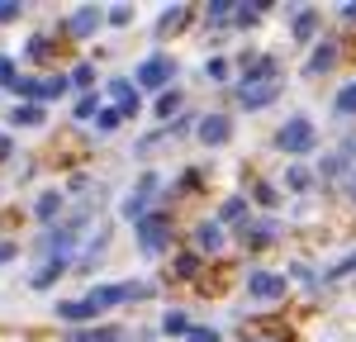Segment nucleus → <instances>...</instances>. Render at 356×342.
Returning <instances> with one entry per match:
<instances>
[{
	"instance_id": "2eb2a0df",
	"label": "nucleus",
	"mask_w": 356,
	"mask_h": 342,
	"mask_svg": "<svg viewBox=\"0 0 356 342\" xmlns=\"http://www.w3.org/2000/svg\"><path fill=\"white\" fill-rule=\"evenodd\" d=\"M290 28H295V38H314V28H318V15H314V10H300Z\"/></svg>"
},
{
	"instance_id": "c85d7f7f",
	"label": "nucleus",
	"mask_w": 356,
	"mask_h": 342,
	"mask_svg": "<svg viewBox=\"0 0 356 342\" xmlns=\"http://www.w3.org/2000/svg\"><path fill=\"white\" fill-rule=\"evenodd\" d=\"M186 342H219V333H214V328H191Z\"/></svg>"
},
{
	"instance_id": "72a5a7b5",
	"label": "nucleus",
	"mask_w": 356,
	"mask_h": 342,
	"mask_svg": "<svg viewBox=\"0 0 356 342\" xmlns=\"http://www.w3.org/2000/svg\"><path fill=\"white\" fill-rule=\"evenodd\" d=\"M10 147H15V142H10V133H0V162L10 157Z\"/></svg>"
},
{
	"instance_id": "bb28decb",
	"label": "nucleus",
	"mask_w": 356,
	"mask_h": 342,
	"mask_svg": "<svg viewBox=\"0 0 356 342\" xmlns=\"http://www.w3.org/2000/svg\"><path fill=\"white\" fill-rule=\"evenodd\" d=\"M166 333H191V323H186V314H166V323H162Z\"/></svg>"
},
{
	"instance_id": "aec40b11",
	"label": "nucleus",
	"mask_w": 356,
	"mask_h": 342,
	"mask_svg": "<svg viewBox=\"0 0 356 342\" xmlns=\"http://www.w3.org/2000/svg\"><path fill=\"white\" fill-rule=\"evenodd\" d=\"M261 15H266V5H233V19L238 24H257Z\"/></svg>"
},
{
	"instance_id": "9d476101",
	"label": "nucleus",
	"mask_w": 356,
	"mask_h": 342,
	"mask_svg": "<svg viewBox=\"0 0 356 342\" xmlns=\"http://www.w3.org/2000/svg\"><path fill=\"white\" fill-rule=\"evenodd\" d=\"M223 224H247V200H243V195L223 200V209H219V228H223Z\"/></svg>"
},
{
	"instance_id": "cd10ccee",
	"label": "nucleus",
	"mask_w": 356,
	"mask_h": 342,
	"mask_svg": "<svg viewBox=\"0 0 356 342\" xmlns=\"http://www.w3.org/2000/svg\"><path fill=\"white\" fill-rule=\"evenodd\" d=\"M19 81V72H15V62L10 57H0V86H15Z\"/></svg>"
},
{
	"instance_id": "393cba45",
	"label": "nucleus",
	"mask_w": 356,
	"mask_h": 342,
	"mask_svg": "<svg viewBox=\"0 0 356 342\" xmlns=\"http://www.w3.org/2000/svg\"><path fill=\"white\" fill-rule=\"evenodd\" d=\"M337 114H356V86H347V90L337 95Z\"/></svg>"
},
{
	"instance_id": "a878e982",
	"label": "nucleus",
	"mask_w": 356,
	"mask_h": 342,
	"mask_svg": "<svg viewBox=\"0 0 356 342\" xmlns=\"http://www.w3.org/2000/svg\"><path fill=\"white\" fill-rule=\"evenodd\" d=\"M209 15H214V24H228V19H233V5H228V0H214Z\"/></svg>"
},
{
	"instance_id": "7c9ffc66",
	"label": "nucleus",
	"mask_w": 356,
	"mask_h": 342,
	"mask_svg": "<svg viewBox=\"0 0 356 342\" xmlns=\"http://www.w3.org/2000/svg\"><path fill=\"white\" fill-rule=\"evenodd\" d=\"M67 81H72V86H90V81H95V72H90V67H76Z\"/></svg>"
},
{
	"instance_id": "1a4fd4ad",
	"label": "nucleus",
	"mask_w": 356,
	"mask_h": 342,
	"mask_svg": "<svg viewBox=\"0 0 356 342\" xmlns=\"http://www.w3.org/2000/svg\"><path fill=\"white\" fill-rule=\"evenodd\" d=\"M110 95L119 100V105H114L119 114H134V110H138V86H134V81H114Z\"/></svg>"
},
{
	"instance_id": "f8f14e48",
	"label": "nucleus",
	"mask_w": 356,
	"mask_h": 342,
	"mask_svg": "<svg viewBox=\"0 0 356 342\" xmlns=\"http://www.w3.org/2000/svg\"><path fill=\"white\" fill-rule=\"evenodd\" d=\"M10 124H19V129H33V124H43V105H19V110L10 114Z\"/></svg>"
},
{
	"instance_id": "4be33fe9",
	"label": "nucleus",
	"mask_w": 356,
	"mask_h": 342,
	"mask_svg": "<svg viewBox=\"0 0 356 342\" xmlns=\"http://www.w3.org/2000/svg\"><path fill=\"white\" fill-rule=\"evenodd\" d=\"M119 124H124V114H119V110H100V114H95V129H105V133L119 129Z\"/></svg>"
},
{
	"instance_id": "39448f33",
	"label": "nucleus",
	"mask_w": 356,
	"mask_h": 342,
	"mask_svg": "<svg viewBox=\"0 0 356 342\" xmlns=\"http://www.w3.org/2000/svg\"><path fill=\"white\" fill-rule=\"evenodd\" d=\"M247 295H252V300H280V295H285V276H275V271H257V276L247 281Z\"/></svg>"
},
{
	"instance_id": "6e6552de",
	"label": "nucleus",
	"mask_w": 356,
	"mask_h": 342,
	"mask_svg": "<svg viewBox=\"0 0 356 342\" xmlns=\"http://www.w3.org/2000/svg\"><path fill=\"white\" fill-rule=\"evenodd\" d=\"M152 190H157V176H143V186H138L134 195H129V204H124V219H143V204H147Z\"/></svg>"
},
{
	"instance_id": "e433bc0d",
	"label": "nucleus",
	"mask_w": 356,
	"mask_h": 342,
	"mask_svg": "<svg viewBox=\"0 0 356 342\" xmlns=\"http://www.w3.org/2000/svg\"><path fill=\"white\" fill-rule=\"evenodd\" d=\"M352 195H356V181H352Z\"/></svg>"
},
{
	"instance_id": "423d86ee",
	"label": "nucleus",
	"mask_w": 356,
	"mask_h": 342,
	"mask_svg": "<svg viewBox=\"0 0 356 342\" xmlns=\"http://www.w3.org/2000/svg\"><path fill=\"white\" fill-rule=\"evenodd\" d=\"M67 28H72L76 38H90V33L100 28V10H90V5H81V10H72V15H67Z\"/></svg>"
},
{
	"instance_id": "7ed1b4c3",
	"label": "nucleus",
	"mask_w": 356,
	"mask_h": 342,
	"mask_svg": "<svg viewBox=\"0 0 356 342\" xmlns=\"http://www.w3.org/2000/svg\"><path fill=\"white\" fill-rule=\"evenodd\" d=\"M171 243V228H166V219H138V247L147 256H157Z\"/></svg>"
},
{
	"instance_id": "0eeeda50",
	"label": "nucleus",
	"mask_w": 356,
	"mask_h": 342,
	"mask_svg": "<svg viewBox=\"0 0 356 342\" xmlns=\"http://www.w3.org/2000/svg\"><path fill=\"white\" fill-rule=\"evenodd\" d=\"M228 133H233V124H228V114H209V119H200V138L209 142V147H214V142H223Z\"/></svg>"
},
{
	"instance_id": "6ab92c4d",
	"label": "nucleus",
	"mask_w": 356,
	"mask_h": 342,
	"mask_svg": "<svg viewBox=\"0 0 356 342\" xmlns=\"http://www.w3.org/2000/svg\"><path fill=\"white\" fill-rule=\"evenodd\" d=\"M10 90H15V95H24V100H43V81H33V76H19Z\"/></svg>"
},
{
	"instance_id": "c756f323",
	"label": "nucleus",
	"mask_w": 356,
	"mask_h": 342,
	"mask_svg": "<svg viewBox=\"0 0 356 342\" xmlns=\"http://www.w3.org/2000/svg\"><path fill=\"white\" fill-rule=\"evenodd\" d=\"M129 19H134V10H129V5H114V10H110V24H114V28L129 24Z\"/></svg>"
},
{
	"instance_id": "20e7f679",
	"label": "nucleus",
	"mask_w": 356,
	"mask_h": 342,
	"mask_svg": "<svg viewBox=\"0 0 356 342\" xmlns=\"http://www.w3.org/2000/svg\"><path fill=\"white\" fill-rule=\"evenodd\" d=\"M275 90H280L275 76H252V81H243V105L247 110H261V105L275 100Z\"/></svg>"
},
{
	"instance_id": "b1692460",
	"label": "nucleus",
	"mask_w": 356,
	"mask_h": 342,
	"mask_svg": "<svg viewBox=\"0 0 356 342\" xmlns=\"http://www.w3.org/2000/svg\"><path fill=\"white\" fill-rule=\"evenodd\" d=\"M67 76H48V81H43V100H53V95H62V90H67Z\"/></svg>"
},
{
	"instance_id": "9b49d317",
	"label": "nucleus",
	"mask_w": 356,
	"mask_h": 342,
	"mask_svg": "<svg viewBox=\"0 0 356 342\" xmlns=\"http://www.w3.org/2000/svg\"><path fill=\"white\" fill-rule=\"evenodd\" d=\"M285 186H290V190H309V186H314V171L304 167V162H295V167L285 171Z\"/></svg>"
},
{
	"instance_id": "ddd939ff",
	"label": "nucleus",
	"mask_w": 356,
	"mask_h": 342,
	"mask_svg": "<svg viewBox=\"0 0 356 342\" xmlns=\"http://www.w3.org/2000/svg\"><path fill=\"white\" fill-rule=\"evenodd\" d=\"M57 209H62V195H57V190H48V195H38V209H33V214H38L43 224H53Z\"/></svg>"
},
{
	"instance_id": "4468645a",
	"label": "nucleus",
	"mask_w": 356,
	"mask_h": 342,
	"mask_svg": "<svg viewBox=\"0 0 356 342\" xmlns=\"http://www.w3.org/2000/svg\"><path fill=\"white\" fill-rule=\"evenodd\" d=\"M57 314H62V318H76V323H81V318H95V314H100V309H95V300H81V304L72 300V304H62V309H57Z\"/></svg>"
},
{
	"instance_id": "f3484780",
	"label": "nucleus",
	"mask_w": 356,
	"mask_h": 342,
	"mask_svg": "<svg viewBox=\"0 0 356 342\" xmlns=\"http://www.w3.org/2000/svg\"><path fill=\"white\" fill-rule=\"evenodd\" d=\"M332 57H337V48H332V43H318V53H314V62H309V72H314V76H318V72H328Z\"/></svg>"
},
{
	"instance_id": "f257e3e1",
	"label": "nucleus",
	"mask_w": 356,
	"mask_h": 342,
	"mask_svg": "<svg viewBox=\"0 0 356 342\" xmlns=\"http://www.w3.org/2000/svg\"><path fill=\"white\" fill-rule=\"evenodd\" d=\"M171 81H176V62L171 57H147L143 67H138V86H147V90H171Z\"/></svg>"
},
{
	"instance_id": "f03ea898",
	"label": "nucleus",
	"mask_w": 356,
	"mask_h": 342,
	"mask_svg": "<svg viewBox=\"0 0 356 342\" xmlns=\"http://www.w3.org/2000/svg\"><path fill=\"white\" fill-rule=\"evenodd\" d=\"M275 147H280V152H309V147H314V124H309V119H290V124L275 133Z\"/></svg>"
},
{
	"instance_id": "473e14b6",
	"label": "nucleus",
	"mask_w": 356,
	"mask_h": 342,
	"mask_svg": "<svg viewBox=\"0 0 356 342\" xmlns=\"http://www.w3.org/2000/svg\"><path fill=\"white\" fill-rule=\"evenodd\" d=\"M209 76H214V81H223V76H228V62H219V57H214V62H209Z\"/></svg>"
},
{
	"instance_id": "412c9836",
	"label": "nucleus",
	"mask_w": 356,
	"mask_h": 342,
	"mask_svg": "<svg viewBox=\"0 0 356 342\" xmlns=\"http://www.w3.org/2000/svg\"><path fill=\"white\" fill-rule=\"evenodd\" d=\"M62 266H67V261H48L43 271H33V290H43V285L53 281V276H57V271H62Z\"/></svg>"
},
{
	"instance_id": "a211bd4d",
	"label": "nucleus",
	"mask_w": 356,
	"mask_h": 342,
	"mask_svg": "<svg viewBox=\"0 0 356 342\" xmlns=\"http://www.w3.org/2000/svg\"><path fill=\"white\" fill-rule=\"evenodd\" d=\"M181 100H186V95H181L176 86H171V90H162V100H157V114H162V119H171V114L181 110Z\"/></svg>"
},
{
	"instance_id": "5701e85b",
	"label": "nucleus",
	"mask_w": 356,
	"mask_h": 342,
	"mask_svg": "<svg viewBox=\"0 0 356 342\" xmlns=\"http://www.w3.org/2000/svg\"><path fill=\"white\" fill-rule=\"evenodd\" d=\"M95 114H100V100L95 95H81L76 100V119H95Z\"/></svg>"
},
{
	"instance_id": "dca6fc26",
	"label": "nucleus",
	"mask_w": 356,
	"mask_h": 342,
	"mask_svg": "<svg viewBox=\"0 0 356 342\" xmlns=\"http://www.w3.org/2000/svg\"><path fill=\"white\" fill-rule=\"evenodd\" d=\"M200 247H204V252H219V247H223V228L219 224H204V228H200Z\"/></svg>"
},
{
	"instance_id": "c9c22d12",
	"label": "nucleus",
	"mask_w": 356,
	"mask_h": 342,
	"mask_svg": "<svg viewBox=\"0 0 356 342\" xmlns=\"http://www.w3.org/2000/svg\"><path fill=\"white\" fill-rule=\"evenodd\" d=\"M342 271H356V256H347V261L337 266V276H342Z\"/></svg>"
},
{
	"instance_id": "f704fd0d",
	"label": "nucleus",
	"mask_w": 356,
	"mask_h": 342,
	"mask_svg": "<svg viewBox=\"0 0 356 342\" xmlns=\"http://www.w3.org/2000/svg\"><path fill=\"white\" fill-rule=\"evenodd\" d=\"M10 256H15V247H10V243H0V261H10Z\"/></svg>"
},
{
	"instance_id": "2f4dec72",
	"label": "nucleus",
	"mask_w": 356,
	"mask_h": 342,
	"mask_svg": "<svg viewBox=\"0 0 356 342\" xmlns=\"http://www.w3.org/2000/svg\"><path fill=\"white\" fill-rule=\"evenodd\" d=\"M15 15H19V5H15V0H0V24H10Z\"/></svg>"
}]
</instances>
